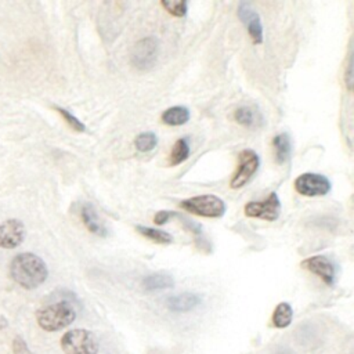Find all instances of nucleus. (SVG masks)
Segmentation results:
<instances>
[{"label":"nucleus","instance_id":"obj_8","mask_svg":"<svg viewBox=\"0 0 354 354\" xmlns=\"http://www.w3.org/2000/svg\"><path fill=\"white\" fill-rule=\"evenodd\" d=\"M281 201L277 192H271L267 199L261 202H248L245 205V214L253 218H261L266 221H274L279 217Z\"/></svg>","mask_w":354,"mask_h":354},{"label":"nucleus","instance_id":"obj_14","mask_svg":"<svg viewBox=\"0 0 354 354\" xmlns=\"http://www.w3.org/2000/svg\"><path fill=\"white\" fill-rule=\"evenodd\" d=\"M142 288L148 292L153 290H163V289H170L174 286V279L170 274L166 272H153L142 278L141 281Z\"/></svg>","mask_w":354,"mask_h":354},{"label":"nucleus","instance_id":"obj_20","mask_svg":"<svg viewBox=\"0 0 354 354\" xmlns=\"http://www.w3.org/2000/svg\"><path fill=\"white\" fill-rule=\"evenodd\" d=\"M158 144V137L152 131L140 133L134 140V147L140 152H151Z\"/></svg>","mask_w":354,"mask_h":354},{"label":"nucleus","instance_id":"obj_4","mask_svg":"<svg viewBox=\"0 0 354 354\" xmlns=\"http://www.w3.org/2000/svg\"><path fill=\"white\" fill-rule=\"evenodd\" d=\"M59 344L65 354H97L100 348L95 335L82 328L65 332Z\"/></svg>","mask_w":354,"mask_h":354},{"label":"nucleus","instance_id":"obj_19","mask_svg":"<svg viewBox=\"0 0 354 354\" xmlns=\"http://www.w3.org/2000/svg\"><path fill=\"white\" fill-rule=\"evenodd\" d=\"M189 156V145L185 137L178 138L170 151V165L176 166L185 162Z\"/></svg>","mask_w":354,"mask_h":354},{"label":"nucleus","instance_id":"obj_3","mask_svg":"<svg viewBox=\"0 0 354 354\" xmlns=\"http://www.w3.org/2000/svg\"><path fill=\"white\" fill-rule=\"evenodd\" d=\"M180 207L195 216L207 218H220L224 216L227 206L224 201L216 195L205 194L184 199L180 202Z\"/></svg>","mask_w":354,"mask_h":354},{"label":"nucleus","instance_id":"obj_9","mask_svg":"<svg viewBox=\"0 0 354 354\" xmlns=\"http://www.w3.org/2000/svg\"><path fill=\"white\" fill-rule=\"evenodd\" d=\"M301 267L319 277L328 286H333L336 281V264L325 254H315L301 261Z\"/></svg>","mask_w":354,"mask_h":354},{"label":"nucleus","instance_id":"obj_22","mask_svg":"<svg viewBox=\"0 0 354 354\" xmlns=\"http://www.w3.org/2000/svg\"><path fill=\"white\" fill-rule=\"evenodd\" d=\"M160 4L166 11H169L174 17H185L188 12V3L185 0H181V1L162 0Z\"/></svg>","mask_w":354,"mask_h":354},{"label":"nucleus","instance_id":"obj_15","mask_svg":"<svg viewBox=\"0 0 354 354\" xmlns=\"http://www.w3.org/2000/svg\"><path fill=\"white\" fill-rule=\"evenodd\" d=\"M160 119L167 126H183L189 120V111L183 105L170 106L162 113Z\"/></svg>","mask_w":354,"mask_h":354},{"label":"nucleus","instance_id":"obj_21","mask_svg":"<svg viewBox=\"0 0 354 354\" xmlns=\"http://www.w3.org/2000/svg\"><path fill=\"white\" fill-rule=\"evenodd\" d=\"M234 119L236 123H239L245 127H253V126H256V122H257L256 112L250 106L238 108L234 113Z\"/></svg>","mask_w":354,"mask_h":354},{"label":"nucleus","instance_id":"obj_26","mask_svg":"<svg viewBox=\"0 0 354 354\" xmlns=\"http://www.w3.org/2000/svg\"><path fill=\"white\" fill-rule=\"evenodd\" d=\"M347 87L351 88V58H348V65H347Z\"/></svg>","mask_w":354,"mask_h":354},{"label":"nucleus","instance_id":"obj_1","mask_svg":"<svg viewBox=\"0 0 354 354\" xmlns=\"http://www.w3.org/2000/svg\"><path fill=\"white\" fill-rule=\"evenodd\" d=\"M11 278L25 289L40 286L48 277L46 263L33 253H19L10 264Z\"/></svg>","mask_w":354,"mask_h":354},{"label":"nucleus","instance_id":"obj_17","mask_svg":"<svg viewBox=\"0 0 354 354\" xmlns=\"http://www.w3.org/2000/svg\"><path fill=\"white\" fill-rule=\"evenodd\" d=\"M293 319V308L289 303L286 301H281L277 304V307L272 311V317H271V322L275 328L278 329H283L286 326L290 325Z\"/></svg>","mask_w":354,"mask_h":354},{"label":"nucleus","instance_id":"obj_7","mask_svg":"<svg viewBox=\"0 0 354 354\" xmlns=\"http://www.w3.org/2000/svg\"><path fill=\"white\" fill-rule=\"evenodd\" d=\"M295 189L303 196H324L332 189L328 177L318 173H303L295 180Z\"/></svg>","mask_w":354,"mask_h":354},{"label":"nucleus","instance_id":"obj_24","mask_svg":"<svg viewBox=\"0 0 354 354\" xmlns=\"http://www.w3.org/2000/svg\"><path fill=\"white\" fill-rule=\"evenodd\" d=\"M12 351H14V354H32L29 351V347L25 343V340L19 336H17L12 342Z\"/></svg>","mask_w":354,"mask_h":354},{"label":"nucleus","instance_id":"obj_13","mask_svg":"<svg viewBox=\"0 0 354 354\" xmlns=\"http://www.w3.org/2000/svg\"><path fill=\"white\" fill-rule=\"evenodd\" d=\"M80 217L86 228L98 236H106L108 235V228L104 225L101 218L98 217L94 206L91 203H84L80 209Z\"/></svg>","mask_w":354,"mask_h":354},{"label":"nucleus","instance_id":"obj_2","mask_svg":"<svg viewBox=\"0 0 354 354\" xmlns=\"http://www.w3.org/2000/svg\"><path fill=\"white\" fill-rule=\"evenodd\" d=\"M76 318V311L69 301H57L41 307L36 313L39 326L47 332H57L69 326Z\"/></svg>","mask_w":354,"mask_h":354},{"label":"nucleus","instance_id":"obj_5","mask_svg":"<svg viewBox=\"0 0 354 354\" xmlns=\"http://www.w3.org/2000/svg\"><path fill=\"white\" fill-rule=\"evenodd\" d=\"M260 166V158L253 149H243L238 155V167L235 174L230 181V187L232 189H239L246 185Z\"/></svg>","mask_w":354,"mask_h":354},{"label":"nucleus","instance_id":"obj_12","mask_svg":"<svg viewBox=\"0 0 354 354\" xmlns=\"http://www.w3.org/2000/svg\"><path fill=\"white\" fill-rule=\"evenodd\" d=\"M202 301V297L196 293L184 292L176 296H170L166 300V307L173 313H188L196 308Z\"/></svg>","mask_w":354,"mask_h":354},{"label":"nucleus","instance_id":"obj_10","mask_svg":"<svg viewBox=\"0 0 354 354\" xmlns=\"http://www.w3.org/2000/svg\"><path fill=\"white\" fill-rule=\"evenodd\" d=\"M238 18L242 21V24L246 26V30L253 41V44H261L263 43V25L260 15L253 8V6L249 1H241L238 4L236 10Z\"/></svg>","mask_w":354,"mask_h":354},{"label":"nucleus","instance_id":"obj_6","mask_svg":"<svg viewBox=\"0 0 354 354\" xmlns=\"http://www.w3.org/2000/svg\"><path fill=\"white\" fill-rule=\"evenodd\" d=\"M158 54H159L158 40L155 37H144L133 46L130 59L134 68L140 71H148L156 64Z\"/></svg>","mask_w":354,"mask_h":354},{"label":"nucleus","instance_id":"obj_16","mask_svg":"<svg viewBox=\"0 0 354 354\" xmlns=\"http://www.w3.org/2000/svg\"><path fill=\"white\" fill-rule=\"evenodd\" d=\"M272 147L275 152V162L283 165L292 152V142L290 137L286 133H279L272 138Z\"/></svg>","mask_w":354,"mask_h":354},{"label":"nucleus","instance_id":"obj_11","mask_svg":"<svg viewBox=\"0 0 354 354\" xmlns=\"http://www.w3.org/2000/svg\"><path fill=\"white\" fill-rule=\"evenodd\" d=\"M25 225L21 220L10 218L0 224V248L14 249L25 239Z\"/></svg>","mask_w":354,"mask_h":354},{"label":"nucleus","instance_id":"obj_25","mask_svg":"<svg viewBox=\"0 0 354 354\" xmlns=\"http://www.w3.org/2000/svg\"><path fill=\"white\" fill-rule=\"evenodd\" d=\"M173 216H176V213L170 212V210H159L155 217H153V223L158 224V225H163L166 224Z\"/></svg>","mask_w":354,"mask_h":354},{"label":"nucleus","instance_id":"obj_18","mask_svg":"<svg viewBox=\"0 0 354 354\" xmlns=\"http://www.w3.org/2000/svg\"><path fill=\"white\" fill-rule=\"evenodd\" d=\"M136 230L140 235H142V236H145V238H148L153 242H158V243H162V245H169V243L173 242V236L166 231L145 227V225H136Z\"/></svg>","mask_w":354,"mask_h":354},{"label":"nucleus","instance_id":"obj_23","mask_svg":"<svg viewBox=\"0 0 354 354\" xmlns=\"http://www.w3.org/2000/svg\"><path fill=\"white\" fill-rule=\"evenodd\" d=\"M55 109H57V112L64 118V120L71 126L72 130H75V131H77V133H82V131L86 130L84 123L80 122V120H79L75 115H72L68 109L61 108V106H55Z\"/></svg>","mask_w":354,"mask_h":354}]
</instances>
